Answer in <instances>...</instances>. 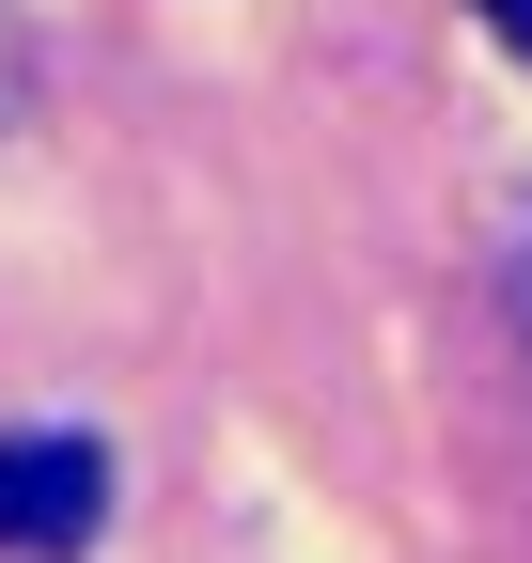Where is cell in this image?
<instances>
[{
    "instance_id": "6da1fadb",
    "label": "cell",
    "mask_w": 532,
    "mask_h": 563,
    "mask_svg": "<svg viewBox=\"0 0 532 563\" xmlns=\"http://www.w3.org/2000/svg\"><path fill=\"white\" fill-rule=\"evenodd\" d=\"M110 532V454L79 422H16L0 439V563H79Z\"/></svg>"
},
{
    "instance_id": "7a4b0ae2",
    "label": "cell",
    "mask_w": 532,
    "mask_h": 563,
    "mask_svg": "<svg viewBox=\"0 0 532 563\" xmlns=\"http://www.w3.org/2000/svg\"><path fill=\"white\" fill-rule=\"evenodd\" d=\"M470 16H486V32H501V47H532V0H470Z\"/></svg>"
}]
</instances>
